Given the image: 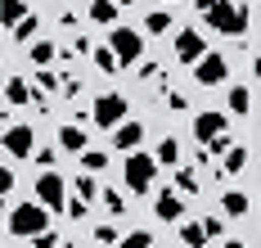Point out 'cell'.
<instances>
[{"label": "cell", "mask_w": 261, "mask_h": 248, "mask_svg": "<svg viewBox=\"0 0 261 248\" xmlns=\"http://www.w3.org/2000/svg\"><path fill=\"white\" fill-rule=\"evenodd\" d=\"M5 104L23 109V104H36V95H32V86H27L23 77H9V82H5Z\"/></svg>", "instance_id": "13"}, {"label": "cell", "mask_w": 261, "mask_h": 248, "mask_svg": "<svg viewBox=\"0 0 261 248\" xmlns=\"http://www.w3.org/2000/svg\"><path fill=\"white\" fill-rule=\"evenodd\" d=\"M117 226H95V244H117Z\"/></svg>", "instance_id": "33"}, {"label": "cell", "mask_w": 261, "mask_h": 248, "mask_svg": "<svg viewBox=\"0 0 261 248\" xmlns=\"http://www.w3.org/2000/svg\"><path fill=\"white\" fill-rule=\"evenodd\" d=\"M126 95L122 90H108V95H95V104H90V117H95V127L99 131H113L122 117H126Z\"/></svg>", "instance_id": "5"}, {"label": "cell", "mask_w": 261, "mask_h": 248, "mask_svg": "<svg viewBox=\"0 0 261 248\" xmlns=\"http://www.w3.org/2000/svg\"><path fill=\"white\" fill-rule=\"evenodd\" d=\"M117 244H126V248H149V244H158V239L149 235V230H130L126 239H117Z\"/></svg>", "instance_id": "31"}, {"label": "cell", "mask_w": 261, "mask_h": 248, "mask_svg": "<svg viewBox=\"0 0 261 248\" xmlns=\"http://www.w3.org/2000/svg\"><path fill=\"white\" fill-rule=\"evenodd\" d=\"M198 55H203V32L198 28H180L176 32V59H180V63H194Z\"/></svg>", "instance_id": "10"}, {"label": "cell", "mask_w": 261, "mask_h": 248, "mask_svg": "<svg viewBox=\"0 0 261 248\" xmlns=\"http://www.w3.org/2000/svg\"><path fill=\"white\" fill-rule=\"evenodd\" d=\"M108 50L117 55V63H122V68H130L135 59H144V36H140L135 28L113 23V32H108Z\"/></svg>", "instance_id": "4"}, {"label": "cell", "mask_w": 261, "mask_h": 248, "mask_svg": "<svg viewBox=\"0 0 261 248\" xmlns=\"http://www.w3.org/2000/svg\"><path fill=\"white\" fill-rule=\"evenodd\" d=\"M59 212H68V221H86V217H90V203H86L81 194H72V199H63Z\"/></svg>", "instance_id": "21"}, {"label": "cell", "mask_w": 261, "mask_h": 248, "mask_svg": "<svg viewBox=\"0 0 261 248\" xmlns=\"http://www.w3.org/2000/svg\"><path fill=\"white\" fill-rule=\"evenodd\" d=\"M243 167H248V149H243V144H230V149L221 154V167H216V171H221V176H239Z\"/></svg>", "instance_id": "14"}, {"label": "cell", "mask_w": 261, "mask_h": 248, "mask_svg": "<svg viewBox=\"0 0 261 248\" xmlns=\"http://www.w3.org/2000/svg\"><path fill=\"white\" fill-rule=\"evenodd\" d=\"M86 14H90V23H104V28L117 23V5H113V0H90Z\"/></svg>", "instance_id": "16"}, {"label": "cell", "mask_w": 261, "mask_h": 248, "mask_svg": "<svg viewBox=\"0 0 261 248\" xmlns=\"http://www.w3.org/2000/svg\"><path fill=\"white\" fill-rule=\"evenodd\" d=\"M180 244H189V248L207 244V235H203V226H198V221H180Z\"/></svg>", "instance_id": "23"}, {"label": "cell", "mask_w": 261, "mask_h": 248, "mask_svg": "<svg viewBox=\"0 0 261 248\" xmlns=\"http://www.w3.org/2000/svg\"><path fill=\"white\" fill-rule=\"evenodd\" d=\"M113 5H117V9H122V5H135V0H113Z\"/></svg>", "instance_id": "40"}, {"label": "cell", "mask_w": 261, "mask_h": 248, "mask_svg": "<svg viewBox=\"0 0 261 248\" xmlns=\"http://www.w3.org/2000/svg\"><path fill=\"white\" fill-rule=\"evenodd\" d=\"M248 208H252V199H248L243 190H230L225 199H221V212H225V217H248Z\"/></svg>", "instance_id": "17"}, {"label": "cell", "mask_w": 261, "mask_h": 248, "mask_svg": "<svg viewBox=\"0 0 261 248\" xmlns=\"http://www.w3.org/2000/svg\"><path fill=\"white\" fill-rule=\"evenodd\" d=\"M86 144H90V136H86V131H81L77 122H68V127H63V131H59V149H68V154H81V149H86Z\"/></svg>", "instance_id": "15"}, {"label": "cell", "mask_w": 261, "mask_h": 248, "mask_svg": "<svg viewBox=\"0 0 261 248\" xmlns=\"http://www.w3.org/2000/svg\"><path fill=\"white\" fill-rule=\"evenodd\" d=\"M158 163H167V167H171V163H180V144H176L171 136L158 144Z\"/></svg>", "instance_id": "29"}, {"label": "cell", "mask_w": 261, "mask_h": 248, "mask_svg": "<svg viewBox=\"0 0 261 248\" xmlns=\"http://www.w3.org/2000/svg\"><path fill=\"white\" fill-rule=\"evenodd\" d=\"M171 23H176V18H171L167 9H153V14L144 18V32H149V36H167V28H171Z\"/></svg>", "instance_id": "20"}, {"label": "cell", "mask_w": 261, "mask_h": 248, "mask_svg": "<svg viewBox=\"0 0 261 248\" xmlns=\"http://www.w3.org/2000/svg\"><path fill=\"white\" fill-rule=\"evenodd\" d=\"M140 140H144V127H140V122H126V117H122V122L113 127V144H117L122 154H126V149H140Z\"/></svg>", "instance_id": "11"}, {"label": "cell", "mask_w": 261, "mask_h": 248, "mask_svg": "<svg viewBox=\"0 0 261 248\" xmlns=\"http://www.w3.org/2000/svg\"><path fill=\"white\" fill-rule=\"evenodd\" d=\"M9 190H14V171H9V167H0V203L9 199Z\"/></svg>", "instance_id": "36"}, {"label": "cell", "mask_w": 261, "mask_h": 248, "mask_svg": "<svg viewBox=\"0 0 261 248\" xmlns=\"http://www.w3.org/2000/svg\"><path fill=\"white\" fill-rule=\"evenodd\" d=\"M189 131H194V140H198V144H203V140H212L216 136V131H230V117H225V113H198V117H194V127H189Z\"/></svg>", "instance_id": "9"}, {"label": "cell", "mask_w": 261, "mask_h": 248, "mask_svg": "<svg viewBox=\"0 0 261 248\" xmlns=\"http://www.w3.org/2000/svg\"><path fill=\"white\" fill-rule=\"evenodd\" d=\"M198 226H203L207 239H221V230H225V221H221V217H207V221H198Z\"/></svg>", "instance_id": "35"}, {"label": "cell", "mask_w": 261, "mask_h": 248, "mask_svg": "<svg viewBox=\"0 0 261 248\" xmlns=\"http://www.w3.org/2000/svg\"><path fill=\"white\" fill-rule=\"evenodd\" d=\"M32 154H36V163H41V167H54V158H59L54 149H32Z\"/></svg>", "instance_id": "38"}, {"label": "cell", "mask_w": 261, "mask_h": 248, "mask_svg": "<svg viewBox=\"0 0 261 248\" xmlns=\"http://www.w3.org/2000/svg\"><path fill=\"white\" fill-rule=\"evenodd\" d=\"M32 63H36V68H50L54 63V45L50 41H36V45H32Z\"/></svg>", "instance_id": "27"}, {"label": "cell", "mask_w": 261, "mask_h": 248, "mask_svg": "<svg viewBox=\"0 0 261 248\" xmlns=\"http://www.w3.org/2000/svg\"><path fill=\"white\" fill-rule=\"evenodd\" d=\"M77 163H81V171H90V176H99V171L108 167V154H104V149H90V144H86V149L77 154Z\"/></svg>", "instance_id": "18"}, {"label": "cell", "mask_w": 261, "mask_h": 248, "mask_svg": "<svg viewBox=\"0 0 261 248\" xmlns=\"http://www.w3.org/2000/svg\"><path fill=\"white\" fill-rule=\"evenodd\" d=\"M0 144H5L9 158H32V149H36V131H32L27 122H14V127H5Z\"/></svg>", "instance_id": "7"}, {"label": "cell", "mask_w": 261, "mask_h": 248, "mask_svg": "<svg viewBox=\"0 0 261 248\" xmlns=\"http://www.w3.org/2000/svg\"><path fill=\"white\" fill-rule=\"evenodd\" d=\"M162 95H167V109H171V113H185V109H189V100H185L180 90H162Z\"/></svg>", "instance_id": "34"}, {"label": "cell", "mask_w": 261, "mask_h": 248, "mask_svg": "<svg viewBox=\"0 0 261 248\" xmlns=\"http://www.w3.org/2000/svg\"><path fill=\"white\" fill-rule=\"evenodd\" d=\"M95 68H99V72H108V77H113V72H122V63H117V55H113L108 45H99V50H95Z\"/></svg>", "instance_id": "26"}, {"label": "cell", "mask_w": 261, "mask_h": 248, "mask_svg": "<svg viewBox=\"0 0 261 248\" xmlns=\"http://www.w3.org/2000/svg\"><path fill=\"white\" fill-rule=\"evenodd\" d=\"M27 239H32V244H36V248H54V244H63V239L54 235L50 226H45V230H36V235H27Z\"/></svg>", "instance_id": "32"}, {"label": "cell", "mask_w": 261, "mask_h": 248, "mask_svg": "<svg viewBox=\"0 0 261 248\" xmlns=\"http://www.w3.org/2000/svg\"><path fill=\"white\" fill-rule=\"evenodd\" d=\"M153 212H158V221H180L185 217V199L176 190H162L158 203H153Z\"/></svg>", "instance_id": "12"}, {"label": "cell", "mask_w": 261, "mask_h": 248, "mask_svg": "<svg viewBox=\"0 0 261 248\" xmlns=\"http://www.w3.org/2000/svg\"><path fill=\"white\" fill-rule=\"evenodd\" d=\"M77 194L86 199V203H95V194H99V190H95V176H90V171H81V176H77Z\"/></svg>", "instance_id": "30"}, {"label": "cell", "mask_w": 261, "mask_h": 248, "mask_svg": "<svg viewBox=\"0 0 261 248\" xmlns=\"http://www.w3.org/2000/svg\"><path fill=\"white\" fill-rule=\"evenodd\" d=\"M99 203H104L113 217H126V208H130L126 199H122V190H104V194H99Z\"/></svg>", "instance_id": "24"}, {"label": "cell", "mask_w": 261, "mask_h": 248, "mask_svg": "<svg viewBox=\"0 0 261 248\" xmlns=\"http://www.w3.org/2000/svg\"><path fill=\"white\" fill-rule=\"evenodd\" d=\"M36 86H41V90H59V77H54L50 68H41V77H36Z\"/></svg>", "instance_id": "37"}, {"label": "cell", "mask_w": 261, "mask_h": 248, "mask_svg": "<svg viewBox=\"0 0 261 248\" xmlns=\"http://www.w3.org/2000/svg\"><path fill=\"white\" fill-rule=\"evenodd\" d=\"M122 176H126L130 194H149L158 181V158L140 154V149H126V163H122Z\"/></svg>", "instance_id": "2"}, {"label": "cell", "mask_w": 261, "mask_h": 248, "mask_svg": "<svg viewBox=\"0 0 261 248\" xmlns=\"http://www.w3.org/2000/svg\"><path fill=\"white\" fill-rule=\"evenodd\" d=\"M194 82H198V86H221V82H230V59L216 55V50H203V55L194 59Z\"/></svg>", "instance_id": "6"}, {"label": "cell", "mask_w": 261, "mask_h": 248, "mask_svg": "<svg viewBox=\"0 0 261 248\" xmlns=\"http://www.w3.org/2000/svg\"><path fill=\"white\" fill-rule=\"evenodd\" d=\"M36 199H41V208L59 212L63 199H68V181H63L59 171H41V181H36Z\"/></svg>", "instance_id": "8"}, {"label": "cell", "mask_w": 261, "mask_h": 248, "mask_svg": "<svg viewBox=\"0 0 261 248\" xmlns=\"http://www.w3.org/2000/svg\"><path fill=\"white\" fill-rule=\"evenodd\" d=\"M50 226V208H41V203H14V212H9V235H36V230H45Z\"/></svg>", "instance_id": "3"}, {"label": "cell", "mask_w": 261, "mask_h": 248, "mask_svg": "<svg viewBox=\"0 0 261 248\" xmlns=\"http://www.w3.org/2000/svg\"><path fill=\"white\" fill-rule=\"evenodd\" d=\"M36 23H41L36 14H23L18 23H9V28H14V41H18V45H23V41H32V36H36Z\"/></svg>", "instance_id": "22"}, {"label": "cell", "mask_w": 261, "mask_h": 248, "mask_svg": "<svg viewBox=\"0 0 261 248\" xmlns=\"http://www.w3.org/2000/svg\"><path fill=\"white\" fill-rule=\"evenodd\" d=\"M176 185H180V194H198L203 190V181L194 176V167H176Z\"/></svg>", "instance_id": "25"}, {"label": "cell", "mask_w": 261, "mask_h": 248, "mask_svg": "<svg viewBox=\"0 0 261 248\" xmlns=\"http://www.w3.org/2000/svg\"><path fill=\"white\" fill-rule=\"evenodd\" d=\"M27 9H23V0H0V23H18Z\"/></svg>", "instance_id": "28"}, {"label": "cell", "mask_w": 261, "mask_h": 248, "mask_svg": "<svg viewBox=\"0 0 261 248\" xmlns=\"http://www.w3.org/2000/svg\"><path fill=\"white\" fill-rule=\"evenodd\" d=\"M194 5H198V14H203V9H207V5H216V0H194Z\"/></svg>", "instance_id": "39"}, {"label": "cell", "mask_w": 261, "mask_h": 248, "mask_svg": "<svg viewBox=\"0 0 261 248\" xmlns=\"http://www.w3.org/2000/svg\"><path fill=\"white\" fill-rule=\"evenodd\" d=\"M225 104H230V113H239V117H243V113L252 109V90H248V86H230Z\"/></svg>", "instance_id": "19"}, {"label": "cell", "mask_w": 261, "mask_h": 248, "mask_svg": "<svg viewBox=\"0 0 261 248\" xmlns=\"http://www.w3.org/2000/svg\"><path fill=\"white\" fill-rule=\"evenodd\" d=\"M203 18L212 23V32H221V36H243L248 32V5H239V0H216L203 9Z\"/></svg>", "instance_id": "1"}]
</instances>
